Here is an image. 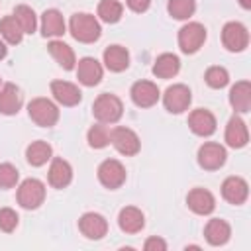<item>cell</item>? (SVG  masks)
Segmentation results:
<instances>
[{
	"label": "cell",
	"mask_w": 251,
	"mask_h": 251,
	"mask_svg": "<svg viewBox=\"0 0 251 251\" xmlns=\"http://www.w3.org/2000/svg\"><path fill=\"white\" fill-rule=\"evenodd\" d=\"M69 31L71 35L80 41V43H94L100 33H102V27L98 24V20L92 16V14H86V12H76L71 16V22H69Z\"/></svg>",
	"instance_id": "cell-1"
},
{
	"label": "cell",
	"mask_w": 251,
	"mask_h": 251,
	"mask_svg": "<svg viewBox=\"0 0 251 251\" xmlns=\"http://www.w3.org/2000/svg\"><path fill=\"white\" fill-rule=\"evenodd\" d=\"M92 114L100 124H116L124 114V104L116 94H100L92 104Z\"/></svg>",
	"instance_id": "cell-2"
},
{
	"label": "cell",
	"mask_w": 251,
	"mask_h": 251,
	"mask_svg": "<svg viewBox=\"0 0 251 251\" xmlns=\"http://www.w3.org/2000/svg\"><path fill=\"white\" fill-rule=\"evenodd\" d=\"M27 114L41 127H51L59 120V108L49 98H33L27 104Z\"/></svg>",
	"instance_id": "cell-3"
},
{
	"label": "cell",
	"mask_w": 251,
	"mask_h": 251,
	"mask_svg": "<svg viewBox=\"0 0 251 251\" xmlns=\"http://www.w3.org/2000/svg\"><path fill=\"white\" fill-rule=\"evenodd\" d=\"M45 200V184L37 178H25L18 186V204L25 210H35Z\"/></svg>",
	"instance_id": "cell-4"
},
{
	"label": "cell",
	"mask_w": 251,
	"mask_h": 251,
	"mask_svg": "<svg viewBox=\"0 0 251 251\" xmlns=\"http://www.w3.org/2000/svg\"><path fill=\"white\" fill-rule=\"evenodd\" d=\"M206 41V27L198 22H188L178 29V47L182 53H196Z\"/></svg>",
	"instance_id": "cell-5"
},
{
	"label": "cell",
	"mask_w": 251,
	"mask_h": 251,
	"mask_svg": "<svg viewBox=\"0 0 251 251\" xmlns=\"http://www.w3.org/2000/svg\"><path fill=\"white\" fill-rule=\"evenodd\" d=\"M110 143L116 147L118 153H122L126 157H133L141 149V141H139L137 133L124 126H118L110 131Z\"/></svg>",
	"instance_id": "cell-6"
},
{
	"label": "cell",
	"mask_w": 251,
	"mask_h": 251,
	"mask_svg": "<svg viewBox=\"0 0 251 251\" xmlns=\"http://www.w3.org/2000/svg\"><path fill=\"white\" fill-rule=\"evenodd\" d=\"M222 43L227 51L239 53L249 45V31L239 22H227L222 29Z\"/></svg>",
	"instance_id": "cell-7"
},
{
	"label": "cell",
	"mask_w": 251,
	"mask_h": 251,
	"mask_svg": "<svg viewBox=\"0 0 251 251\" xmlns=\"http://www.w3.org/2000/svg\"><path fill=\"white\" fill-rule=\"evenodd\" d=\"M192 102V92L186 84H173L163 94V104L171 114H182Z\"/></svg>",
	"instance_id": "cell-8"
},
{
	"label": "cell",
	"mask_w": 251,
	"mask_h": 251,
	"mask_svg": "<svg viewBox=\"0 0 251 251\" xmlns=\"http://www.w3.org/2000/svg\"><path fill=\"white\" fill-rule=\"evenodd\" d=\"M98 180L106 188L116 190L126 182V167L118 159H106L98 167Z\"/></svg>",
	"instance_id": "cell-9"
},
{
	"label": "cell",
	"mask_w": 251,
	"mask_h": 251,
	"mask_svg": "<svg viewBox=\"0 0 251 251\" xmlns=\"http://www.w3.org/2000/svg\"><path fill=\"white\" fill-rule=\"evenodd\" d=\"M226 157H227L226 147L214 141H206L198 149V165L206 171H218L220 167H224Z\"/></svg>",
	"instance_id": "cell-10"
},
{
	"label": "cell",
	"mask_w": 251,
	"mask_h": 251,
	"mask_svg": "<svg viewBox=\"0 0 251 251\" xmlns=\"http://www.w3.org/2000/svg\"><path fill=\"white\" fill-rule=\"evenodd\" d=\"M129 94H131L133 104L139 106V108H151V106H155L157 100H159V96H161L157 84L151 82V80H137V82H133Z\"/></svg>",
	"instance_id": "cell-11"
},
{
	"label": "cell",
	"mask_w": 251,
	"mask_h": 251,
	"mask_svg": "<svg viewBox=\"0 0 251 251\" xmlns=\"http://www.w3.org/2000/svg\"><path fill=\"white\" fill-rule=\"evenodd\" d=\"M78 229L88 239H102L106 235V231H108V222H106V218L102 214L86 212L78 220Z\"/></svg>",
	"instance_id": "cell-12"
},
{
	"label": "cell",
	"mask_w": 251,
	"mask_h": 251,
	"mask_svg": "<svg viewBox=\"0 0 251 251\" xmlns=\"http://www.w3.org/2000/svg\"><path fill=\"white\" fill-rule=\"evenodd\" d=\"M216 116L210 110L204 108H196L190 112L188 116V127L192 129V133L200 135V137H208L216 131Z\"/></svg>",
	"instance_id": "cell-13"
},
{
	"label": "cell",
	"mask_w": 251,
	"mask_h": 251,
	"mask_svg": "<svg viewBox=\"0 0 251 251\" xmlns=\"http://www.w3.org/2000/svg\"><path fill=\"white\" fill-rule=\"evenodd\" d=\"M222 196L233 206H241L249 196V184L241 176H227L222 182Z\"/></svg>",
	"instance_id": "cell-14"
},
{
	"label": "cell",
	"mask_w": 251,
	"mask_h": 251,
	"mask_svg": "<svg viewBox=\"0 0 251 251\" xmlns=\"http://www.w3.org/2000/svg\"><path fill=\"white\" fill-rule=\"evenodd\" d=\"M186 204L188 208L198 214V216H208L214 212L216 208V198L210 190L206 188H192L188 194H186Z\"/></svg>",
	"instance_id": "cell-15"
},
{
	"label": "cell",
	"mask_w": 251,
	"mask_h": 251,
	"mask_svg": "<svg viewBox=\"0 0 251 251\" xmlns=\"http://www.w3.org/2000/svg\"><path fill=\"white\" fill-rule=\"evenodd\" d=\"M102 65L94 57H82L76 67V78L84 86H96L102 80Z\"/></svg>",
	"instance_id": "cell-16"
},
{
	"label": "cell",
	"mask_w": 251,
	"mask_h": 251,
	"mask_svg": "<svg viewBox=\"0 0 251 251\" xmlns=\"http://www.w3.org/2000/svg\"><path fill=\"white\" fill-rule=\"evenodd\" d=\"M24 104V96H22V90L12 84V82H6L2 88H0V114L4 116H14L20 112Z\"/></svg>",
	"instance_id": "cell-17"
},
{
	"label": "cell",
	"mask_w": 251,
	"mask_h": 251,
	"mask_svg": "<svg viewBox=\"0 0 251 251\" xmlns=\"http://www.w3.org/2000/svg\"><path fill=\"white\" fill-rule=\"evenodd\" d=\"M51 94L63 106H76L82 98V92L78 90V86L69 82V80H53L51 82Z\"/></svg>",
	"instance_id": "cell-18"
},
{
	"label": "cell",
	"mask_w": 251,
	"mask_h": 251,
	"mask_svg": "<svg viewBox=\"0 0 251 251\" xmlns=\"http://www.w3.org/2000/svg\"><path fill=\"white\" fill-rule=\"evenodd\" d=\"M247 141H249L247 124L239 116H231L226 126V143L233 149H241L247 145Z\"/></svg>",
	"instance_id": "cell-19"
},
{
	"label": "cell",
	"mask_w": 251,
	"mask_h": 251,
	"mask_svg": "<svg viewBox=\"0 0 251 251\" xmlns=\"http://www.w3.org/2000/svg\"><path fill=\"white\" fill-rule=\"evenodd\" d=\"M229 104L239 114H247L251 110V82L249 80H237L229 88Z\"/></svg>",
	"instance_id": "cell-20"
},
{
	"label": "cell",
	"mask_w": 251,
	"mask_h": 251,
	"mask_svg": "<svg viewBox=\"0 0 251 251\" xmlns=\"http://www.w3.org/2000/svg\"><path fill=\"white\" fill-rule=\"evenodd\" d=\"M47 180L53 188H65L71 184L73 180V167L61 159V157H55L51 161V167H49V175H47Z\"/></svg>",
	"instance_id": "cell-21"
},
{
	"label": "cell",
	"mask_w": 251,
	"mask_h": 251,
	"mask_svg": "<svg viewBox=\"0 0 251 251\" xmlns=\"http://www.w3.org/2000/svg\"><path fill=\"white\" fill-rule=\"evenodd\" d=\"M118 226H120V229L126 231V233H137V231H141L143 226H145V216H143V212H141L139 208H135V206H126V208H122L120 214H118Z\"/></svg>",
	"instance_id": "cell-22"
},
{
	"label": "cell",
	"mask_w": 251,
	"mask_h": 251,
	"mask_svg": "<svg viewBox=\"0 0 251 251\" xmlns=\"http://www.w3.org/2000/svg\"><path fill=\"white\" fill-rule=\"evenodd\" d=\"M229 235H231V227H229V224H227L226 220H222V218H212V220L206 224V227H204V237H206V241H208L210 245H214V247L227 243V241H229Z\"/></svg>",
	"instance_id": "cell-23"
},
{
	"label": "cell",
	"mask_w": 251,
	"mask_h": 251,
	"mask_svg": "<svg viewBox=\"0 0 251 251\" xmlns=\"http://www.w3.org/2000/svg\"><path fill=\"white\" fill-rule=\"evenodd\" d=\"M104 65L112 73H122L129 67V53L122 45H110L104 49Z\"/></svg>",
	"instance_id": "cell-24"
},
{
	"label": "cell",
	"mask_w": 251,
	"mask_h": 251,
	"mask_svg": "<svg viewBox=\"0 0 251 251\" xmlns=\"http://www.w3.org/2000/svg\"><path fill=\"white\" fill-rule=\"evenodd\" d=\"M41 33L45 37H59L65 33V20L59 10L49 8L41 14Z\"/></svg>",
	"instance_id": "cell-25"
},
{
	"label": "cell",
	"mask_w": 251,
	"mask_h": 251,
	"mask_svg": "<svg viewBox=\"0 0 251 251\" xmlns=\"http://www.w3.org/2000/svg\"><path fill=\"white\" fill-rule=\"evenodd\" d=\"M47 51H49V55L59 63V67H63L65 71L75 69V63H76V59H75V51H73L71 45H67L65 41H59V39L49 41Z\"/></svg>",
	"instance_id": "cell-26"
},
{
	"label": "cell",
	"mask_w": 251,
	"mask_h": 251,
	"mask_svg": "<svg viewBox=\"0 0 251 251\" xmlns=\"http://www.w3.org/2000/svg\"><path fill=\"white\" fill-rule=\"evenodd\" d=\"M180 71V61L175 53H161L153 63V75L157 78H173Z\"/></svg>",
	"instance_id": "cell-27"
},
{
	"label": "cell",
	"mask_w": 251,
	"mask_h": 251,
	"mask_svg": "<svg viewBox=\"0 0 251 251\" xmlns=\"http://www.w3.org/2000/svg\"><path fill=\"white\" fill-rule=\"evenodd\" d=\"M53 157V149L47 141H31L25 149V159L31 167H41Z\"/></svg>",
	"instance_id": "cell-28"
},
{
	"label": "cell",
	"mask_w": 251,
	"mask_h": 251,
	"mask_svg": "<svg viewBox=\"0 0 251 251\" xmlns=\"http://www.w3.org/2000/svg\"><path fill=\"white\" fill-rule=\"evenodd\" d=\"M0 35L12 45H18L22 41L24 31H22V27H20V24L14 16H4L0 20Z\"/></svg>",
	"instance_id": "cell-29"
},
{
	"label": "cell",
	"mask_w": 251,
	"mask_h": 251,
	"mask_svg": "<svg viewBox=\"0 0 251 251\" xmlns=\"http://www.w3.org/2000/svg\"><path fill=\"white\" fill-rule=\"evenodd\" d=\"M12 16L18 20V24H20V27H22L24 33H33V31H35V27H37V18H35V12H33L29 6H25V4L16 6Z\"/></svg>",
	"instance_id": "cell-30"
},
{
	"label": "cell",
	"mask_w": 251,
	"mask_h": 251,
	"mask_svg": "<svg viewBox=\"0 0 251 251\" xmlns=\"http://www.w3.org/2000/svg\"><path fill=\"white\" fill-rule=\"evenodd\" d=\"M124 14V6L118 2V0H102L98 4V18L106 24H116L120 22Z\"/></svg>",
	"instance_id": "cell-31"
},
{
	"label": "cell",
	"mask_w": 251,
	"mask_h": 251,
	"mask_svg": "<svg viewBox=\"0 0 251 251\" xmlns=\"http://www.w3.org/2000/svg\"><path fill=\"white\" fill-rule=\"evenodd\" d=\"M167 10L175 20H188L196 10V2L194 0H169Z\"/></svg>",
	"instance_id": "cell-32"
},
{
	"label": "cell",
	"mask_w": 251,
	"mask_h": 251,
	"mask_svg": "<svg viewBox=\"0 0 251 251\" xmlns=\"http://www.w3.org/2000/svg\"><path fill=\"white\" fill-rule=\"evenodd\" d=\"M86 139H88V145L94 147V149H104L108 143H110V131L104 124H96L88 129L86 133Z\"/></svg>",
	"instance_id": "cell-33"
},
{
	"label": "cell",
	"mask_w": 251,
	"mask_h": 251,
	"mask_svg": "<svg viewBox=\"0 0 251 251\" xmlns=\"http://www.w3.org/2000/svg\"><path fill=\"white\" fill-rule=\"evenodd\" d=\"M204 80L210 88H224L227 82H229V73L224 69V67H210L204 75Z\"/></svg>",
	"instance_id": "cell-34"
},
{
	"label": "cell",
	"mask_w": 251,
	"mask_h": 251,
	"mask_svg": "<svg viewBox=\"0 0 251 251\" xmlns=\"http://www.w3.org/2000/svg\"><path fill=\"white\" fill-rule=\"evenodd\" d=\"M18 178H20V173H18V169L14 165H10V163H2L0 165V188L16 186Z\"/></svg>",
	"instance_id": "cell-35"
},
{
	"label": "cell",
	"mask_w": 251,
	"mask_h": 251,
	"mask_svg": "<svg viewBox=\"0 0 251 251\" xmlns=\"http://www.w3.org/2000/svg\"><path fill=\"white\" fill-rule=\"evenodd\" d=\"M18 220H20L18 214L12 208H2L0 210V229L2 231H6V233L14 231L18 227Z\"/></svg>",
	"instance_id": "cell-36"
},
{
	"label": "cell",
	"mask_w": 251,
	"mask_h": 251,
	"mask_svg": "<svg viewBox=\"0 0 251 251\" xmlns=\"http://www.w3.org/2000/svg\"><path fill=\"white\" fill-rule=\"evenodd\" d=\"M143 249H145V251H165V249H167V243H165V239H161V237H149V239L143 243Z\"/></svg>",
	"instance_id": "cell-37"
},
{
	"label": "cell",
	"mask_w": 251,
	"mask_h": 251,
	"mask_svg": "<svg viewBox=\"0 0 251 251\" xmlns=\"http://www.w3.org/2000/svg\"><path fill=\"white\" fill-rule=\"evenodd\" d=\"M126 2H127V8L137 12V14L145 12L149 8V4H151V0H126Z\"/></svg>",
	"instance_id": "cell-38"
},
{
	"label": "cell",
	"mask_w": 251,
	"mask_h": 251,
	"mask_svg": "<svg viewBox=\"0 0 251 251\" xmlns=\"http://www.w3.org/2000/svg\"><path fill=\"white\" fill-rule=\"evenodd\" d=\"M6 53H8V49H6V45H4V41L0 39V61L6 57Z\"/></svg>",
	"instance_id": "cell-39"
},
{
	"label": "cell",
	"mask_w": 251,
	"mask_h": 251,
	"mask_svg": "<svg viewBox=\"0 0 251 251\" xmlns=\"http://www.w3.org/2000/svg\"><path fill=\"white\" fill-rule=\"evenodd\" d=\"M239 4H241V8H245V10L251 8V0H239Z\"/></svg>",
	"instance_id": "cell-40"
}]
</instances>
